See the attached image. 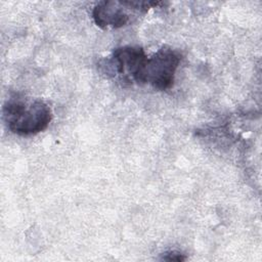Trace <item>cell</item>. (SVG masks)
Here are the masks:
<instances>
[{"label":"cell","instance_id":"obj_1","mask_svg":"<svg viewBox=\"0 0 262 262\" xmlns=\"http://www.w3.org/2000/svg\"><path fill=\"white\" fill-rule=\"evenodd\" d=\"M2 114L7 128L20 136L44 131L52 119L50 107L40 99L24 101L21 98H11L4 103Z\"/></svg>","mask_w":262,"mask_h":262},{"label":"cell","instance_id":"obj_2","mask_svg":"<svg viewBox=\"0 0 262 262\" xmlns=\"http://www.w3.org/2000/svg\"><path fill=\"white\" fill-rule=\"evenodd\" d=\"M158 2L103 0L92 11L94 23L101 29H119L132 21L137 13H145Z\"/></svg>","mask_w":262,"mask_h":262},{"label":"cell","instance_id":"obj_3","mask_svg":"<svg viewBox=\"0 0 262 262\" xmlns=\"http://www.w3.org/2000/svg\"><path fill=\"white\" fill-rule=\"evenodd\" d=\"M180 60L179 51L169 46L161 47L151 57L147 58L139 85L149 84L160 91L171 88Z\"/></svg>","mask_w":262,"mask_h":262},{"label":"cell","instance_id":"obj_4","mask_svg":"<svg viewBox=\"0 0 262 262\" xmlns=\"http://www.w3.org/2000/svg\"><path fill=\"white\" fill-rule=\"evenodd\" d=\"M147 56L139 46H122L114 50L111 66L124 81L140 84Z\"/></svg>","mask_w":262,"mask_h":262},{"label":"cell","instance_id":"obj_5","mask_svg":"<svg viewBox=\"0 0 262 262\" xmlns=\"http://www.w3.org/2000/svg\"><path fill=\"white\" fill-rule=\"evenodd\" d=\"M162 259L166 260V261H184L186 259V257L183 254H181L180 252L171 251V252L165 253V255L163 256Z\"/></svg>","mask_w":262,"mask_h":262}]
</instances>
